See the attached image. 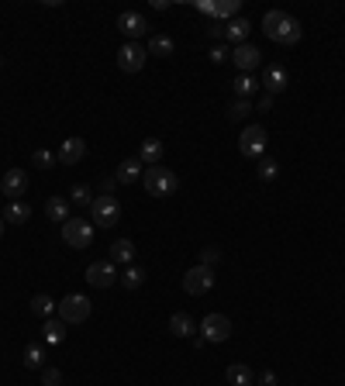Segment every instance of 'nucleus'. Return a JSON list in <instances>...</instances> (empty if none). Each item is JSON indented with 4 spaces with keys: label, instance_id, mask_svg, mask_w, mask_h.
Masks as SVG:
<instances>
[{
    "label": "nucleus",
    "instance_id": "20e7f679",
    "mask_svg": "<svg viewBox=\"0 0 345 386\" xmlns=\"http://www.w3.org/2000/svg\"><path fill=\"white\" fill-rule=\"evenodd\" d=\"M90 217H94L97 228H114V224L121 221V204H118L111 193H101V197H94V204H90Z\"/></svg>",
    "mask_w": 345,
    "mask_h": 386
},
{
    "label": "nucleus",
    "instance_id": "72a5a7b5",
    "mask_svg": "<svg viewBox=\"0 0 345 386\" xmlns=\"http://www.w3.org/2000/svg\"><path fill=\"white\" fill-rule=\"evenodd\" d=\"M218 262H221V248H218V245H207V248H200V262H197V266H211V269H214Z\"/></svg>",
    "mask_w": 345,
    "mask_h": 386
},
{
    "label": "nucleus",
    "instance_id": "5701e85b",
    "mask_svg": "<svg viewBox=\"0 0 345 386\" xmlns=\"http://www.w3.org/2000/svg\"><path fill=\"white\" fill-rule=\"evenodd\" d=\"M135 259V242L132 238H118L114 245H111V262L114 266H128Z\"/></svg>",
    "mask_w": 345,
    "mask_h": 386
},
{
    "label": "nucleus",
    "instance_id": "4468645a",
    "mask_svg": "<svg viewBox=\"0 0 345 386\" xmlns=\"http://www.w3.org/2000/svg\"><path fill=\"white\" fill-rule=\"evenodd\" d=\"M59 166H76L83 156H87V142L83 138H63V145H59Z\"/></svg>",
    "mask_w": 345,
    "mask_h": 386
},
{
    "label": "nucleus",
    "instance_id": "393cba45",
    "mask_svg": "<svg viewBox=\"0 0 345 386\" xmlns=\"http://www.w3.org/2000/svg\"><path fill=\"white\" fill-rule=\"evenodd\" d=\"M56 307H59V303H56L49 293H35V297H32V314H35V317H52Z\"/></svg>",
    "mask_w": 345,
    "mask_h": 386
},
{
    "label": "nucleus",
    "instance_id": "6e6552de",
    "mask_svg": "<svg viewBox=\"0 0 345 386\" xmlns=\"http://www.w3.org/2000/svg\"><path fill=\"white\" fill-rule=\"evenodd\" d=\"M211 286H214V269H211V266H194V269L183 272V290H187L190 297H200V293H207Z\"/></svg>",
    "mask_w": 345,
    "mask_h": 386
},
{
    "label": "nucleus",
    "instance_id": "dca6fc26",
    "mask_svg": "<svg viewBox=\"0 0 345 386\" xmlns=\"http://www.w3.org/2000/svg\"><path fill=\"white\" fill-rule=\"evenodd\" d=\"M163 156H166V145H163L159 138H145V142H142V149H138L142 166H159V162H163Z\"/></svg>",
    "mask_w": 345,
    "mask_h": 386
},
{
    "label": "nucleus",
    "instance_id": "c9c22d12",
    "mask_svg": "<svg viewBox=\"0 0 345 386\" xmlns=\"http://www.w3.org/2000/svg\"><path fill=\"white\" fill-rule=\"evenodd\" d=\"M224 59H228V49H224V45H214V49H211V63H218V66H221Z\"/></svg>",
    "mask_w": 345,
    "mask_h": 386
},
{
    "label": "nucleus",
    "instance_id": "ea45409f",
    "mask_svg": "<svg viewBox=\"0 0 345 386\" xmlns=\"http://www.w3.org/2000/svg\"><path fill=\"white\" fill-rule=\"evenodd\" d=\"M0 238H4V217H0Z\"/></svg>",
    "mask_w": 345,
    "mask_h": 386
},
{
    "label": "nucleus",
    "instance_id": "ddd939ff",
    "mask_svg": "<svg viewBox=\"0 0 345 386\" xmlns=\"http://www.w3.org/2000/svg\"><path fill=\"white\" fill-rule=\"evenodd\" d=\"M231 63L242 69V73H252V69H259V63H262V52L255 49V45H235V52H231Z\"/></svg>",
    "mask_w": 345,
    "mask_h": 386
},
{
    "label": "nucleus",
    "instance_id": "423d86ee",
    "mask_svg": "<svg viewBox=\"0 0 345 386\" xmlns=\"http://www.w3.org/2000/svg\"><path fill=\"white\" fill-rule=\"evenodd\" d=\"M63 242H66L70 248H90V242H94V224H90L87 217H70V221L63 224Z\"/></svg>",
    "mask_w": 345,
    "mask_h": 386
},
{
    "label": "nucleus",
    "instance_id": "0eeeda50",
    "mask_svg": "<svg viewBox=\"0 0 345 386\" xmlns=\"http://www.w3.org/2000/svg\"><path fill=\"white\" fill-rule=\"evenodd\" d=\"M145 59H149V49L138 45V42H125V45L118 49V69H125V73L145 69Z\"/></svg>",
    "mask_w": 345,
    "mask_h": 386
},
{
    "label": "nucleus",
    "instance_id": "4be33fe9",
    "mask_svg": "<svg viewBox=\"0 0 345 386\" xmlns=\"http://www.w3.org/2000/svg\"><path fill=\"white\" fill-rule=\"evenodd\" d=\"M70 200L66 197H49L45 200V214H49V221H59V224H66L70 221Z\"/></svg>",
    "mask_w": 345,
    "mask_h": 386
},
{
    "label": "nucleus",
    "instance_id": "412c9836",
    "mask_svg": "<svg viewBox=\"0 0 345 386\" xmlns=\"http://www.w3.org/2000/svg\"><path fill=\"white\" fill-rule=\"evenodd\" d=\"M231 90H235V97H238V100H252V97H255V90H259V80H255L252 73H242V76H235Z\"/></svg>",
    "mask_w": 345,
    "mask_h": 386
},
{
    "label": "nucleus",
    "instance_id": "a878e982",
    "mask_svg": "<svg viewBox=\"0 0 345 386\" xmlns=\"http://www.w3.org/2000/svg\"><path fill=\"white\" fill-rule=\"evenodd\" d=\"M66 324L59 321V317H45V328H42V334H45V341L49 345H59L63 338H66V331H63Z\"/></svg>",
    "mask_w": 345,
    "mask_h": 386
},
{
    "label": "nucleus",
    "instance_id": "6ab92c4d",
    "mask_svg": "<svg viewBox=\"0 0 345 386\" xmlns=\"http://www.w3.org/2000/svg\"><path fill=\"white\" fill-rule=\"evenodd\" d=\"M228 386H255V372L245 365V362H231L228 372H224Z\"/></svg>",
    "mask_w": 345,
    "mask_h": 386
},
{
    "label": "nucleus",
    "instance_id": "bb28decb",
    "mask_svg": "<svg viewBox=\"0 0 345 386\" xmlns=\"http://www.w3.org/2000/svg\"><path fill=\"white\" fill-rule=\"evenodd\" d=\"M149 56H173V39L169 35H152L149 39Z\"/></svg>",
    "mask_w": 345,
    "mask_h": 386
},
{
    "label": "nucleus",
    "instance_id": "f704fd0d",
    "mask_svg": "<svg viewBox=\"0 0 345 386\" xmlns=\"http://www.w3.org/2000/svg\"><path fill=\"white\" fill-rule=\"evenodd\" d=\"M42 386H63V369L45 365V369H42Z\"/></svg>",
    "mask_w": 345,
    "mask_h": 386
},
{
    "label": "nucleus",
    "instance_id": "c85d7f7f",
    "mask_svg": "<svg viewBox=\"0 0 345 386\" xmlns=\"http://www.w3.org/2000/svg\"><path fill=\"white\" fill-rule=\"evenodd\" d=\"M228 121H245L249 114H252V100H235V104H228Z\"/></svg>",
    "mask_w": 345,
    "mask_h": 386
},
{
    "label": "nucleus",
    "instance_id": "7c9ffc66",
    "mask_svg": "<svg viewBox=\"0 0 345 386\" xmlns=\"http://www.w3.org/2000/svg\"><path fill=\"white\" fill-rule=\"evenodd\" d=\"M70 204H76V207H90L94 200H90V186L87 183H76L73 190H70Z\"/></svg>",
    "mask_w": 345,
    "mask_h": 386
},
{
    "label": "nucleus",
    "instance_id": "58836bf2",
    "mask_svg": "<svg viewBox=\"0 0 345 386\" xmlns=\"http://www.w3.org/2000/svg\"><path fill=\"white\" fill-rule=\"evenodd\" d=\"M259 111H273V97H269V94L259 97Z\"/></svg>",
    "mask_w": 345,
    "mask_h": 386
},
{
    "label": "nucleus",
    "instance_id": "aec40b11",
    "mask_svg": "<svg viewBox=\"0 0 345 386\" xmlns=\"http://www.w3.org/2000/svg\"><path fill=\"white\" fill-rule=\"evenodd\" d=\"M249 32H252V25H249L245 18H231V21H224V39L235 42V45H245V42H249Z\"/></svg>",
    "mask_w": 345,
    "mask_h": 386
},
{
    "label": "nucleus",
    "instance_id": "2eb2a0df",
    "mask_svg": "<svg viewBox=\"0 0 345 386\" xmlns=\"http://www.w3.org/2000/svg\"><path fill=\"white\" fill-rule=\"evenodd\" d=\"M259 87H266V94H269V97H276V94H283V90H286V73H283L280 66H269V69L262 73Z\"/></svg>",
    "mask_w": 345,
    "mask_h": 386
},
{
    "label": "nucleus",
    "instance_id": "f257e3e1",
    "mask_svg": "<svg viewBox=\"0 0 345 386\" xmlns=\"http://www.w3.org/2000/svg\"><path fill=\"white\" fill-rule=\"evenodd\" d=\"M262 32H266V39L276 42V45H297V42L304 39L300 21H297L293 14H286V11H269V14L262 18Z\"/></svg>",
    "mask_w": 345,
    "mask_h": 386
},
{
    "label": "nucleus",
    "instance_id": "473e14b6",
    "mask_svg": "<svg viewBox=\"0 0 345 386\" xmlns=\"http://www.w3.org/2000/svg\"><path fill=\"white\" fill-rule=\"evenodd\" d=\"M32 159H35V166H39V169H52V166L59 162V156H56V152H49V149H35V156H32Z\"/></svg>",
    "mask_w": 345,
    "mask_h": 386
},
{
    "label": "nucleus",
    "instance_id": "a211bd4d",
    "mask_svg": "<svg viewBox=\"0 0 345 386\" xmlns=\"http://www.w3.org/2000/svg\"><path fill=\"white\" fill-rule=\"evenodd\" d=\"M169 331L176 334V338H194L200 328H197V321L190 317V314H183V310H176L173 317H169Z\"/></svg>",
    "mask_w": 345,
    "mask_h": 386
},
{
    "label": "nucleus",
    "instance_id": "7ed1b4c3",
    "mask_svg": "<svg viewBox=\"0 0 345 386\" xmlns=\"http://www.w3.org/2000/svg\"><path fill=\"white\" fill-rule=\"evenodd\" d=\"M90 310H94V303H90L83 293H70V297H63V303L56 307V317H59L63 324H83V321L90 317Z\"/></svg>",
    "mask_w": 345,
    "mask_h": 386
},
{
    "label": "nucleus",
    "instance_id": "b1692460",
    "mask_svg": "<svg viewBox=\"0 0 345 386\" xmlns=\"http://www.w3.org/2000/svg\"><path fill=\"white\" fill-rule=\"evenodd\" d=\"M0 217H4L8 224H25L32 217V207L21 204V200H8V207H4V214H0Z\"/></svg>",
    "mask_w": 345,
    "mask_h": 386
},
{
    "label": "nucleus",
    "instance_id": "4c0bfd02",
    "mask_svg": "<svg viewBox=\"0 0 345 386\" xmlns=\"http://www.w3.org/2000/svg\"><path fill=\"white\" fill-rule=\"evenodd\" d=\"M259 386H276V372H262L259 376Z\"/></svg>",
    "mask_w": 345,
    "mask_h": 386
},
{
    "label": "nucleus",
    "instance_id": "1a4fd4ad",
    "mask_svg": "<svg viewBox=\"0 0 345 386\" xmlns=\"http://www.w3.org/2000/svg\"><path fill=\"white\" fill-rule=\"evenodd\" d=\"M228 334H231V321H228V314H207L204 321H200V338L204 341H228Z\"/></svg>",
    "mask_w": 345,
    "mask_h": 386
},
{
    "label": "nucleus",
    "instance_id": "e433bc0d",
    "mask_svg": "<svg viewBox=\"0 0 345 386\" xmlns=\"http://www.w3.org/2000/svg\"><path fill=\"white\" fill-rule=\"evenodd\" d=\"M207 35H211V39H224V25H218V21H214V25L207 28Z\"/></svg>",
    "mask_w": 345,
    "mask_h": 386
},
{
    "label": "nucleus",
    "instance_id": "9d476101",
    "mask_svg": "<svg viewBox=\"0 0 345 386\" xmlns=\"http://www.w3.org/2000/svg\"><path fill=\"white\" fill-rule=\"evenodd\" d=\"M121 276H118V266L107 259V262H90L87 266V283L90 286H97V290H107V286H114Z\"/></svg>",
    "mask_w": 345,
    "mask_h": 386
},
{
    "label": "nucleus",
    "instance_id": "9b49d317",
    "mask_svg": "<svg viewBox=\"0 0 345 386\" xmlns=\"http://www.w3.org/2000/svg\"><path fill=\"white\" fill-rule=\"evenodd\" d=\"M118 32H121L128 42H138V39H145L149 21H145V14H138V11H125V14H118Z\"/></svg>",
    "mask_w": 345,
    "mask_h": 386
},
{
    "label": "nucleus",
    "instance_id": "2f4dec72",
    "mask_svg": "<svg viewBox=\"0 0 345 386\" xmlns=\"http://www.w3.org/2000/svg\"><path fill=\"white\" fill-rule=\"evenodd\" d=\"M255 173H259V180H266V183H269V180H276V173H280V166H276L273 159H266V156H262V159L255 162Z\"/></svg>",
    "mask_w": 345,
    "mask_h": 386
},
{
    "label": "nucleus",
    "instance_id": "cd10ccee",
    "mask_svg": "<svg viewBox=\"0 0 345 386\" xmlns=\"http://www.w3.org/2000/svg\"><path fill=\"white\" fill-rule=\"evenodd\" d=\"M142 283H145V269H142V266H128V269L121 272V286H125V290H138Z\"/></svg>",
    "mask_w": 345,
    "mask_h": 386
},
{
    "label": "nucleus",
    "instance_id": "f03ea898",
    "mask_svg": "<svg viewBox=\"0 0 345 386\" xmlns=\"http://www.w3.org/2000/svg\"><path fill=\"white\" fill-rule=\"evenodd\" d=\"M180 190V176L166 166H149L145 169V193L152 197H173Z\"/></svg>",
    "mask_w": 345,
    "mask_h": 386
},
{
    "label": "nucleus",
    "instance_id": "f8f14e48",
    "mask_svg": "<svg viewBox=\"0 0 345 386\" xmlns=\"http://www.w3.org/2000/svg\"><path fill=\"white\" fill-rule=\"evenodd\" d=\"M0 190H4L8 200H18L21 193H28V173L25 169H8L4 180H0Z\"/></svg>",
    "mask_w": 345,
    "mask_h": 386
},
{
    "label": "nucleus",
    "instance_id": "39448f33",
    "mask_svg": "<svg viewBox=\"0 0 345 386\" xmlns=\"http://www.w3.org/2000/svg\"><path fill=\"white\" fill-rule=\"evenodd\" d=\"M266 142H269V135H266V128L262 125H249L245 131H242V138H238V152L245 156V159H262V152H266Z\"/></svg>",
    "mask_w": 345,
    "mask_h": 386
},
{
    "label": "nucleus",
    "instance_id": "c756f323",
    "mask_svg": "<svg viewBox=\"0 0 345 386\" xmlns=\"http://www.w3.org/2000/svg\"><path fill=\"white\" fill-rule=\"evenodd\" d=\"M25 365H28V369H45V352H42V345H28V348H25Z\"/></svg>",
    "mask_w": 345,
    "mask_h": 386
},
{
    "label": "nucleus",
    "instance_id": "f3484780",
    "mask_svg": "<svg viewBox=\"0 0 345 386\" xmlns=\"http://www.w3.org/2000/svg\"><path fill=\"white\" fill-rule=\"evenodd\" d=\"M138 176H142V159L135 156V159H125V162L118 166V173H114V183H121V186H132V183H138Z\"/></svg>",
    "mask_w": 345,
    "mask_h": 386
},
{
    "label": "nucleus",
    "instance_id": "a19ab883",
    "mask_svg": "<svg viewBox=\"0 0 345 386\" xmlns=\"http://www.w3.org/2000/svg\"><path fill=\"white\" fill-rule=\"evenodd\" d=\"M0 69H4V59H0Z\"/></svg>",
    "mask_w": 345,
    "mask_h": 386
}]
</instances>
